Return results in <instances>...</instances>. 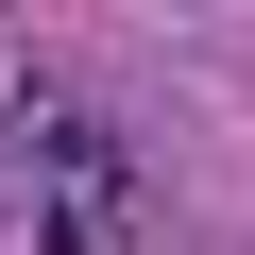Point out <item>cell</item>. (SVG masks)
Here are the masks:
<instances>
[{"label": "cell", "instance_id": "cell-1", "mask_svg": "<svg viewBox=\"0 0 255 255\" xmlns=\"http://www.w3.org/2000/svg\"><path fill=\"white\" fill-rule=\"evenodd\" d=\"M153 238V153L136 119H102L68 85L0 102V255H136Z\"/></svg>", "mask_w": 255, "mask_h": 255}]
</instances>
